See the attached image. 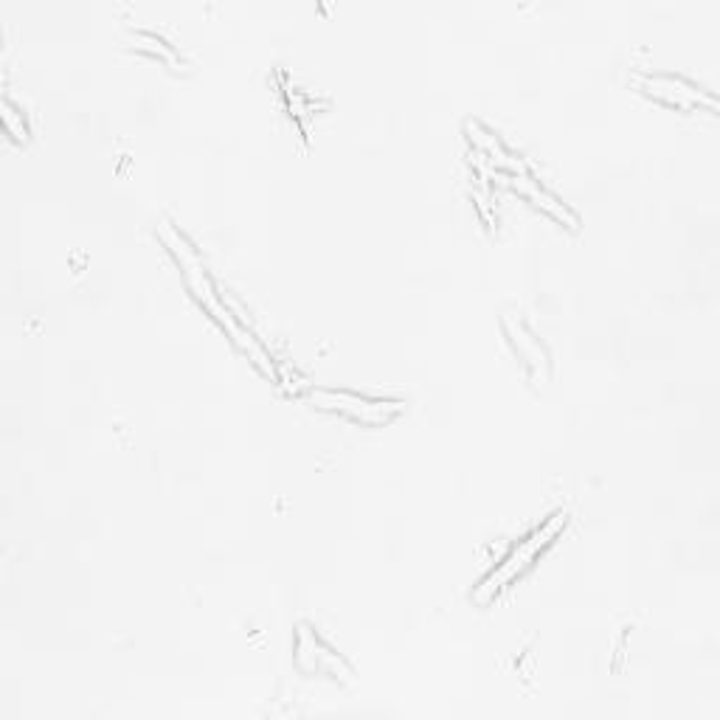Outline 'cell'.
<instances>
[{"label": "cell", "instance_id": "6da1fadb", "mask_svg": "<svg viewBox=\"0 0 720 720\" xmlns=\"http://www.w3.org/2000/svg\"><path fill=\"white\" fill-rule=\"evenodd\" d=\"M161 237H164V243H167V248L175 254V259H178L180 270H184L186 282H189V287H191V293H195L197 302H200L203 307L209 310V316H215V322L220 324V327H226L228 333H231V338L237 341L245 352H248V357H254L256 366H259L265 375L276 377V366L270 364L263 346L256 344V341L250 338V335L245 333L237 322H234V316L228 313L226 304H223L220 293H217V285L211 282L209 270H206V265H203V259H200V254L195 250V245H191L189 239L178 231V228L169 226V223H161Z\"/></svg>", "mask_w": 720, "mask_h": 720}, {"label": "cell", "instance_id": "7a4b0ae2", "mask_svg": "<svg viewBox=\"0 0 720 720\" xmlns=\"http://www.w3.org/2000/svg\"><path fill=\"white\" fill-rule=\"evenodd\" d=\"M563 526H565V515L563 512H554L552 519L543 521V524L537 526V530H532L524 541L515 543V546H512L510 552L501 558V563L495 565L493 572L482 580V585L473 591V600H476L479 605H484V602L493 600V596L499 594L506 583H512V580L519 578V574H524L526 569H530L532 560H535L537 554H541L543 549H546L549 543L560 535V530H563Z\"/></svg>", "mask_w": 720, "mask_h": 720}, {"label": "cell", "instance_id": "3957f363", "mask_svg": "<svg viewBox=\"0 0 720 720\" xmlns=\"http://www.w3.org/2000/svg\"><path fill=\"white\" fill-rule=\"evenodd\" d=\"M310 397L318 408L338 411V414H344V417L355 420V423H364V425L392 423L400 411L405 408L400 400L366 397V394L344 392V388H313Z\"/></svg>", "mask_w": 720, "mask_h": 720}, {"label": "cell", "instance_id": "277c9868", "mask_svg": "<svg viewBox=\"0 0 720 720\" xmlns=\"http://www.w3.org/2000/svg\"><path fill=\"white\" fill-rule=\"evenodd\" d=\"M637 85L639 90H644V93L653 96V99L664 101L670 108L692 110L707 105L709 110H714L712 96H707L698 85L687 82V79L681 77H670V73H639Z\"/></svg>", "mask_w": 720, "mask_h": 720}, {"label": "cell", "instance_id": "5b68a950", "mask_svg": "<svg viewBox=\"0 0 720 720\" xmlns=\"http://www.w3.org/2000/svg\"><path fill=\"white\" fill-rule=\"evenodd\" d=\"M510 186L515 191H521V195L530 197V200H535L537 209H543L546 215H552L554 220H560V223H565V226L578 228V215H574V211L569 209V206H563V203H560L558 197L552 195V191L543 189V186L537 184V180H532L530 175H512Z\"/></svg>", "mask_w": 720, "mask_h": 720}, {"label": "cell", "instance_id": "8992f818", "mask_svg": "<svg viewBox=\"0 0 720 720\" xmlns=\"http://www.w3.org/2000/svg\"><path fill=\"white\" fill-rule=\"evenodd\" d=\"M504 327L506 333H510L512 338V346L519 349L521 361H524L526 366L532 369V375L535 377H546V369H549V355L546 349L541 346V341L535 338V335L530 333V329L524 327V324H515L512 318H504Z\"/></svg>", "mask_w": 720, "mask_h": 720}, {"label": "cell", "instance_id": "52a82bcc", "mask_svg": "<svg viewBox=\"0 0 720 720\" xmlns=\"http://www.w3.org/2000/svg\"><path fill=\"white\" fill-rule=\"evenodd\" d=\"M296 653H310L313 655V667H307V673H333L338 675V670H346L344 661L338 659V655L333 653L329 648H324L322 639L313 637L307 628H302L298 631V644H296ZM349 673V670H346Z\"/></svg>", "mask_w": 720, "mask_h": 720}, {"label": "cell", "instance_id": "ba28073f", "mask_svg": "<svg viewBox=\"0 0 720 720\" xmlns=\"http://www.w3.org/2000/svg\"><path fill=\"white\" fill-rule=\"evenodd\" d=\"M136 42H138V46H141V48H149V51H152V55L161 57V60H175L172 48H169L167 42L161 40V37H156V34H144V31H138V34H136Z\"/></svg>", "mask_w": 720, "mask_h": 720}]
</instances>
